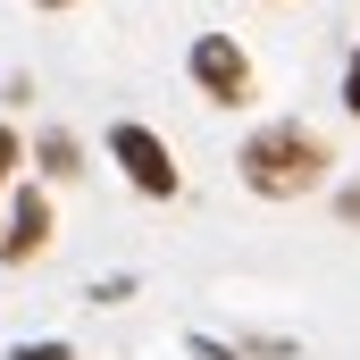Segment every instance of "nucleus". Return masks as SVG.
<instances>
[{
  "label": "nucleus",
  "mask_w": 360,
  "mask_h": 360,
  "mask_svg": "<svg viewBox=\"0 0 360 360\" xmlns=\"http://www.w3.org/2000/svg\"><path fill=\"white\" fill-rule=\"evenodd\" d=\"M34 8H68V0H34Z\"/></svg>",
  "instance_id": "obj_11"
},
{
  "label": "nucleus",
  "mask_w": 360,
  "mask_h": 360,
  "mask_svg": "<svg viewBox=\"0 0 360 360\" xmlns=\"http://www.w3.org/2000/svg\"><path fill=\"white\" fill-rule=\"evenodd\" d=\"M34 160H42V176H76V168H84V160H76V134H59V126L34 143Z\"/></svg>",
  "instance_id": "obj_5"
},
{
  "label": "nucleus",
  "mask_w": 360,
  "mask_h": 360,
  "mask_svg": "<svg viewBox=\"0 0 360 360\" xmlns=\"http://www.w3.org/2000/svg\"><path fill=\"white\" fill-rule=\"evenodd\" d=\"M17 160H25V143H17V126H0V184L17 176Z\"/></svg>",
  "instance_id": "obj_6"
},
{
  "label": "nucleus",
  "mask_w": 360,
  "mask_h": 360,
  "mask_svg": "<svg viewBox=\"0 0 360 360\" xmlns=\"http://www.w3.org/2000/svg\"><path fill=\"white\" fill-rule=\"evenodd\" d=\"M184 68H193V84L210 92L218 109H243V101H252V59L235 51V34H201V42L184 51Z\"/></svg>",
  "instance_id": "obj_3"
},
{
  "label": "nucleus",
  "mask_w": 360,
  "mask_h": 360,
  "mask_svg": "<svg viewBox=\"0 0 360 360\" xmlns=\"http://www.w3.org/2000/svg\"><path fill=\"white\" fill-rule=\"evenodd\" d=\"M8 360H76V352H68V344L51 335V344H17V352H8Z\"/></svg>",
  "instance_id": "obj_7"
},
{
  "label": "nucleus",
  "mask_w": 360,
  "mask_h": 360,
  "mask_svg": "<svg viewBox=\"0 0 360 360\" xmlns=\"http://www.w3.org/2000/svg\"><path fill=\"white\" fill-rule=\"evenodd\" d=\"M335 218H344V226H360V184H344V193H335Z\"/></svg>",
  "instance_id": "obj_8"
},
{
  "label": "nucleus",
  "mask_w": 360,
  "mask_h": 360,
  "mask_svg": "<svg viewBox=\"0 0 360 360\" xmlns=\"http://www.w3.org/2000/svg\"><path fill=\"white\" fill-rule=\"evenodd\" d=\"M193 360H235L226 344H210V335H193Z\"/></svg>",
  "instance_id": "obj_10"
},
{
  "label": "nucleus",
  "mask_w": 360,
  "mask_h": 360,
  "mask_svg": "<svg viewBox=\"0 0 360 360\" xmlns=\"http://www.w3.org/2000/svg\"><path fill=\"white\" fill-rule=\"evenodd\" d=\"M42 243H51V193H42V184H17L8 226H0V260H8V269H25Z\"/></svg>",
  "instance_id": "obj_4"
},
{
  "label": "nucleus",
  "mask_w": 360,
  "mask_h": 360,
  "mask_svg": "<svg viewBox=\"0 0 360 360\" xmlns=\"http://www.w3.org/2000/svg\"><path fill=\"white\" fill-rule=\"evenodd\" d=\"M109 160H117V176L134 184L143 201H176L184 193V168L168 160V143H160L143 117H117V126H109Z\"/></svg>",
  "instance_id": "obj_2"
},
{
  "label": "nucleus",
  "mask_w": 360,
  "mask_h": 360,
  "mask_svg": "<svg viewBox=\"0 0 360 360\" xmlns=\"http://www.w3.org/2000/svg\"><path fill=\"white\" fill-rule=\"evenodd\" d=\"M344 109L360 117V51H352V76H344Z\"/></svg>",
  "instance_id": "obj_9"
},
{
  "label": "nucleus",
  "mask_w": 360,
  "mask_h": 360,
  "mask_svg": "<svg viewBox=\"0 0 360 360\" xmlns=\"http://www.w3.org/2000/svg\"><path fill=\"white\" fill-rule=\"evenodd\" d=\"M0 226H8V218H0Z\"/></svg>",
  "instance_id": "obj_12"
},
{
  "label": "nucleus",
  "mask_w": 360,
  "mask_h": 360,
  "mask_svg": "<svg viewBox=\"0 0 360 360\" xmlns=\"http://www.w3.org/2000/svg\"><path fill=\"white\" fill-rule=\"evenodd\" d=\"M327 160H335V151H327L310 126L276 117V126H252V143L235 151V176L252 184L260 201H302V193L327 184Z\"/></svg>",
  "instance_id": "obj_1"
}]
</instances>
